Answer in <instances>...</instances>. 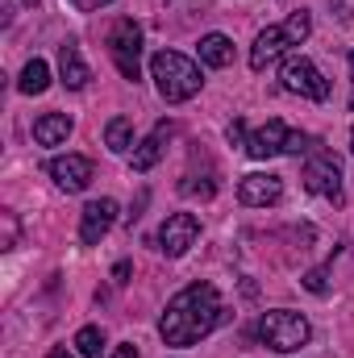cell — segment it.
Segmentation results:
<instances>
[{
	"mask_svg": "<svg viewBox=\"0 0 354 358\" xmlns=\"http://www.w3.org/2000/svg\"><path fill=\"white\" fill-rule=\"evenodd\" d=\"M225 321V304L217 296L213 283H187L183 292H176L159 317V338L167 346H196L204 342L217 325Z\"/></svg>",
	"mask_w": 354,
	"mask_h": 358,
	"instance_id": "obj_1",
	"label": "cell"
},
{
	"mask_svg": "<svg viewBox=\"0 0 354 358\" xmlns=\"http://www.w3.org/2000/svg\"><path fill=\"white\" fill-rule=\"evenodd\" d=\"M150 80H155V88H159V96H163L167 104L192 100V96L200 92V84H204L200 67H196L187 55H179V50H159V55L150 59Z\"/></svg>",
	"mask_w": 354,
	"mask_h": 358,
	"instance_id": "obj_2",
	"label": "cell"
},
{
	"mask_svg": "<svg viewBox=\"0 0 354 358\" xmlns=\"http://www.w3.org/2000/svg\"><path fill=\"white\" fill-rule=\"evenodd\" d=\"M259 338H263L267 350H275V355H292V350H300V346L313 338V325H309L304 313L271 308V313L259 317Z\"/></svg>",
	"mask_w": 354,
	"mask_h": 358,
	"instance_id": "obj_3",
	"label": "cell"
},
{
	"mask_svg": "<svg viewBox=\"0 0 354 358\" xmlns=\"http://www.w3.org/2000/svg\"><path fill=\"white\" fill-rule=\"evenodd\" d=\"M108 55L125 80H134V84L142 80V25L134 17H121L108 29Z\"/></svg>",
	"mask_w": 354,
	"mask_h": 358,
	"instance_id": "obj_4",
	"label": "cell"
},
{
	"mask_svg": "<svg viewBox=\"0 0 354 358\" xmlns=\"http://www.w3.org/2000/svg\"><path fill=\"white\" fill-rule=\"evenodd\" d=\"M304 187H309L313 196H325V200L342 204V163H338L330 150L317 146V150L304 159Z\"/></svg>",
	"mask_w": 354,
	"mask_h": 358,
	"instance_id": "obj_5",
	"label": "cell"
},
{
	"mask_svg": "<svg viewBox=\"0 0 354 358\" xmlns=\"http://www.w3.org/2000/svg\"><path fill=\"white\" fill-rule=\"evenodd\" d=\"M283 88L292 92V96H304V100H330V80L304 55H296V59L283 63Z\"/></svg>",
	"mask_w": 354,
	"mask_h": 358,
	"instance_id": "obj_6",
	"label": "cell"
},
{
	"mask_svg": "<svg viewBox=\"0 0 354 358\" xmlns=\"http://www.w3.org/2000/svg\"><path fill=\"white\" fill-rule=\"evenodd\" d=\"M196 238H200V221L192 213H171L163 221V229H159V250L167 259H179V255H187L196 246Z\"/></svg>",
	"mask_w": 354,
	"mask_h": 358,
	"instance_id": "obj_7",
	"label": "cell"
},
{
	"mask_svg": "<svg viewBox=\"0 0 354 358\" xmlns=\"http://www.w3.org/2000/svg\"><path fill=\"white\" fill-rule=\"evenodd\" d=\"M50 179L63 187V192H84L92 183V176H96V167H92V159H84V155H59V159H50Z\"/></svg>",
	"mask_w": 354,
	"mask_h": 358,
	"instance_id": "obj_8",
	"label": "cell"
},
{
	"mask_svg": "<svg viewBox=\"0 0 354 358\" xmlns=\"http://www.w3.org/2000/svg\"><path fill=\"white\" fill-rule=\"evenodd\" d=\"M113 221H117V200L100 196V200L84 204V213H80V242H84V246H96V242L113 229Z\"/></svg>",
	"mask_w": 354,
	"mask_h": 358,
	"instance_id": "obj_9",
	"label": "cell"
},
{
	"mask_svg": "<svg viewBox=\"0 0 354 358\" xmlns=\"http://www.w3.org/2000/svg\"><path fill=\"white\" fill-rule=\"evenodd\" d=\"M288 138H292V129L275 117V121H267L263 129H255V134L246 138V155L259 159V163L275 159V155H288Z\"/></svg>",
	"mask_w": 354,
	"mask_h": 358,
	"instance_id": "obj_10",
	"label": "cell"
},
{
	"mask_svg": "<svg viewBox=\"0 0 354 358\" xmlns=\"http://www.w3.org/2000/svg\"><path fill=\"white\" fill-rule=\"evenodd\" d=\"M238 200H242L246 208H267V204H279V200H283V179L255 171V176H246L242 183H238Z\"/></svg>",
	"mask_w": 354,
	"mask_h": 358,
	"instance_id": "obj_11",
	"label": "cell"
},
{
	"mask_svg": "<svg viewBox=\"0 0 354 358\" xmlns=\"http://www.w3.org/2000/svg\"><path fill=\"white\" fill-rule=\"evenodd\" d=\"M288 46H292L288 29H283V25H267L263 34L255 38V46H250V67H255V71H267L271 63H279V59L288 55Z\"/></svg>",
	"mask_w": 354,
	"mask_h": 358,
	"instance_id": "obj_12",
	"label": "cell"
},
{
	"mask_svg": "<svg viewBox=\"0 0 354 358\" xmlns=\"http://www.w3.org/2000/svg\"><path fill=\"white\" fill-rule=\"evenodd\" d=\"M171 134H176V125H171V121H159V125H155V129L142 138V146H134V155H129V167H134V171H150V167L163 159V150H167Z\"/></svg>",
	"mask_w": 354,
	"mask_h": 358,
	"instance_id": "obj_13",
	"label": "cell"
},
{
	"mask_svg": "<svg viewBox=\"0 0 354 358\" xmlns=\"http://www.w3.org/2000/svg\"><path fill=\"white\" fill-rule=\"evenodd\" d=\"M59 76H63V84L71 92L88 88L92 71H88V63H84V55H80L76 42H63V46H59Z\"/></svg>",
	"mask_w": 354,
	"mask_h": 358,
	"instance_id": "obj_14",
	"label": "cell"
},
{
	"mask_svg": "<svg viewBox=\"0 0 354 358\" xmlns=\"http://www.w3.org/2000/svg\"><path fill=\"white\" fill-rule=\"evenodd\" d=\"M71 138V117L67 113H46L34 121V142L38 146H63Z\"/></svg>",
	"mask_w": 354,
	"mask_h": 358,
	"instance_id": "obj_15",
	"label": "cell"
},
{
	"mask_svg": "<svg viewBox=\"0 0 354 358\" xmlns=\"http://www.w3.org/2000/svg\"><path fill=\"white\" fill-rule=\"evenodd\" d=\"M196 50H200V63L204 67H229L234 63V42L225 34H204Z\"/></svg>",
	"mask_w": 354,
	"mask_h": 358,
	"instance_id": "obj_16",
	"label": "cell"
},
{
	"mask_svg": "<svg viewBox=\"0 0 354 358\" xmlns=\"http://www.w3.org/2000/svg\"><path fill=\"white\" fill-rule=\"evenodd\" d=\"M17 88L25 92V96H42V92L50 88V67H46V59H29L25 71H21V80H17Z\"/></svg>",
	"mask_w": 354,
	"mask_h": 358,
	"instance_id": "obj_17",
	"label": "cell"
},
{
	"mask_svg": "<svg viewBox=\"0 0 354 358\" xmlns=\"http://www.w3.org/2000/svg\"><path fill=\"white\" fill-rule=\"evenodd\" d=\"M104 146H108L113 155H125V150L134 146V121H129V117H113V121L104 125Z\"/></svg>",
	"mask_w": 354,
	"mask_h": 358,
	"instance_id": "obj_18",
	"label": "cell"
},
{
	"mask_svg": "<svg viewBox=\"0 0 354 358\" xmlns=\"http://www.w3.org/2000/svg\"><path fill=\"white\" fill-rule=\"evenodd\" d=\"M76 350H80V358H104V329L100 325H84L76 334Z\"/></svg>",
	"mask_w": 354,
	"mask_h": 358,
	"instance_id": "obj_19",
	"label": "cell"
},
{
	"mask_svg": "<svg viewBox=\"0 0 354 358\" xmlns=\"http://www.w3.org/2000/svg\"><path fill=\"white\" fill-rule=\"evenodd\" d=\"M283 29H288V38H292V46H300L309 34H313V21H309V13H292L288 21H283Z\"/></svg>",
	"mask_w": 354,
	"mask_h": 358,
	"instance_id": "obj_20",
	"label": "cell"
},
{
	"mask_svg": "<svg viewBox=\"0 0 354 358\" xmlns=\"http://www.w3.org/2000/svg\"><path fill=\"white\" fill-rule=\"evenodd\" d=\"M325 271H330V267H317V271H309V275H304L300 283H304V287H309L313 296H325V287H330V283H325Z\"/></svg>",
	"mask_w": 354,
	"mask_h": 358,
	"instance_id": "obj_21",
	"label": "cell"
},
{
	"mask_svg": "<svg viewBox=\"0 0 354 358\" xmlns=\"http://www.w3.org/2000/svg\"><path fill=\"white\" fill-rule=\"evenodd\" d=\"M225 134H229V142H234V146H246V138H250L242 121H229V129H225Z\"/></svg>",
	"mask_w": 354,
	"mask_h": 358,
	"instance_id": "obj_22",
	"label": "cell"
},
{
	"mask_svg": "<svg viewBox=\"0 0 354 358\" xmlns=\"http://www.w3.org/2000/svg\"><path fill=\"white\" fill-rule=\"evenodd\" d=\"M104 4H113V0H76L80 13H96V8H104Z\"/></svg>",
	"mask_w": 354,
	"mask_h": 358,
	"instance_id": "obj_23",
	"label": "cell"
},
{
	"mask_svg": "<svg viewBox=\"0 0 354 358\" xmlns=\"http://www.w3.org/2000/svg\"><path fill=\"white\" fill-rule=\"evenodd\" d=\"M108 358H138V350H134V342H121V346H117Z\"/></svg>",
	"mask_w": 354,
	"mask_h": 358,
	"instance_id": "obj_24",
	"label": "cell"
},
{
	"mask_svg": "<svg viewBox=\"0 0 354 358\" xmlns=\"http://www.w3.org/2000/svg\"><path fill=\"white\" fill-rule=\"evenodd\" d=\"M113 279H117V283H125V279H129V263H117V271H113Z\"/></svg>",
	"mask_w": 354,
	"mask_h": 358,
	"instance_id": "obj_25",
	"label": "cell"
},
{
	"mask_svg": "<svg viewBox=\"0 0 354 358\" xmlns=\"http://www.w3.org/2000/svg\"><path fill=\"white\" fill-rule=\"evenodd\" d=\"M46 358H76V355H71L67 346H55V350H50V355H46Z\"/></svg>",
	"mask_w": 354,
	"mask_h": 358,
	"instance_id": "obj_26",
	"label": "cell"
},
{
	"mask_svg": "<svg viewBox=\"0 0 354 358\" xmlns=\"http://www.w3.org/2000/svg\"><path fill=\"white\" fill-rule=\"evenodd\" d=\"M351 108H354V55H351Z\"/></svg>",
	"mask_w": 354,
	"mask_h": 358,
	"instance_id": "obj_27",
	"label": "cell"
},
{
	"mask_svg": "<svg viewBox=\"0 0 354 358\" xmlns=\"http://www.w3.org/2000/svg\"><path fill=\"white\" fill-rule=\"evenodd\" d=\"M351 150H354V129H351Z\"/></svg>",
	"mask_w": 354,
	"mask_h": 358,
	"instance_id": "obj_28",
	"label": "cell"
},
{
	"mask_svg": "<svg viewBox=\"0 0 354 358\" xmlns=\"http://www.w3.org/2000/svg\"><path fill=\"white\" fill-rule=\"evenodd\" d=\"M21 4H38V0H21Z\"/></svg>",
	"mask_w": 354,
	"mask_h": 358,
	"instance_id": "obj_29",
	"label": "cell"
}]
</instances>
